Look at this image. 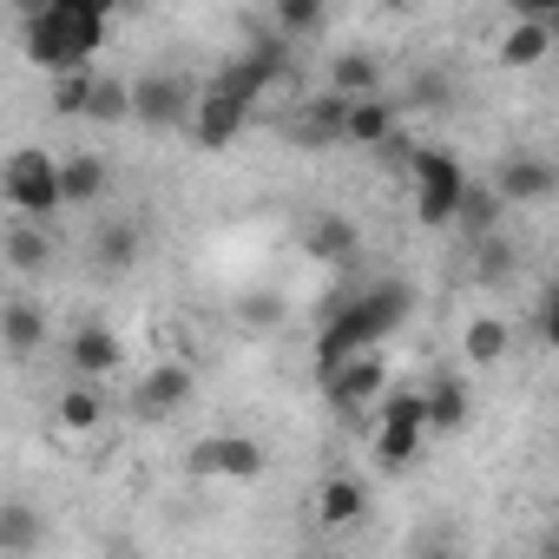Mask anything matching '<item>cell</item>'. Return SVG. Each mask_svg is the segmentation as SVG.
<instances>
[{
  "label": "cell",
  "mask_w": 559,
  "mask_h": 559,
  "mask_svg": "<svg viewBox=\"0 0 559 559\" xmlns=\"http://www.w3.org/2000/svg\"><path fill=\"white\" fill-rule=\"evenodd\" d=\"M60 421H67L73 435H93V428L106 421V402H99V395L80 382V389H67V395H60Z\"/></svg>",
  "instance_id": "obj_31"
},
{
  "label": "cell",
  "mask_w": 559,
  "mask_h": 559,
  "mask_svg": "<svg viewBox=\"0 0 559 559\" xmlns=\"http://www.w3.org/2000/svg\"><path fill=\"white\" fill-rule=\"evenodd\" d=\"M343 112H349V99H336V93L304 99V112H297V139H304V145H343Z\"/></svg>",
  "instance_id": "obj_25"
},
{
  "label": "cell",
  "mask_w": 559,
  "mask_h": 559,
  "mask_svg": "<svg viewBox=\"0 0 559 559\" xmlns=\"http://www.w3.org/2000/svg\"><path fill=\"white\" fill-rule=\"evenodd\" d=\"M119 362H126V349H119V336H112L106 323H80V330H73V343H67V369H73L80 382L112 376Z\"/></svg>",
  "instance_id": "obj_16"
},
{
  "label": "cell",
  "mask_w": 559,
  "mask_h": 559,
  "mask_svg": "<svg viewBox=\"0 0 559 559\" xmlns=\"http://www.w3.org/2000/svg\"><path fill=\"white\" fill-rule=\"evenodd\" d=\"M40 539H47L40 507H27V500H8V507H0V552H34Z\"/></svg>",
  "instance_id": "obj_26"
},
{
  "label": "cell",
  "mask_w": 559,
  "mask_h": 559,
  "mask_svg": "<svg viewBox=\"0 0 559 559\" xmlns=\"http://www.w3.org/2000/svg\"><path fill=\"white\" fill-rule=\"evenodd\" d=\"M330 93H336V99H382V60H376L369 47L336 53V60H330Z\"/></svg>",
  "instance_id": "obj_18"
},
{
  "label": "cell",
  "mask_w": 559,
  "mask_h": 559,
  "mask_svg": "<svg viewBox=\"0 0 559 559\" xmlns=\"http://www.w3.org/2000/svg\"><path fill=\"white\" fill-rule=\"evenodd\" d=\"M389 389V362L369 349V356H349V362H336L330 376H323V395H330V408L343 415V421H356L362 415V402H376Z\"/></svg>",
  "instance_id": "obj_10"
},
{
  "label": "cell",
  "mask_w": 559,
  "mask_h": 559,
  "mask_svg": "<svg viewBox=\"0 0 559 559\" xmlns=\"http://www.w3.org/2000/svg\"><path fill=\"white\" fill-rule=\"evenodd\" d=\"M402 106H415V112H448V106H454V73H415L408 93H402Z\"/></svg>",
  "instance_id": "obj_30"
},
{
  "label": "cell",
  "mask_w": 559,
  "mask_h": 559,
  "mask_svg": "<svg viewBox=\"0 0 559 559\" xmlns=\"http://www.w3.org/2000/svg\"><path fill=\"white\" fill-rule=\"evenodd\" d=\"M304 250H310L317 263H356V257H362V230H356L349 211H317V217L304 224Z\"/></svg>",
  "instance_id": "obj_13"
},
{
  "label": "cell",
  "mask_w": 559,
  "mask_h": 559,
  "mask_svg": "<svg viewBox=\"0 0 559 559\" xmlns=\"http://www.w3.org/2000/svg\"><path fill=\"white\" fill-rule=\"evenodd\" d=\"M191 106H198V80H185V73H139L132 80V119L152 132L191 126Z\"/></svg>",
  "instance_id": "obj_6"
},
{
  "label": "cell",
  "mask_w": 559,
  "mask_h": 559,
  "mask_svg": "<svg viewBox=\"0 0 559 559\" xmlns=\"http://www.w3.org/2000/svg\"><path fill=\"white\" fill-rule=\"evenodd\" d=\"M362 513H369V487L356 474H323V487H317V526L323 533H349V526H362Z\"/></svg>",
  "instance_id": "obj_14"
},
{
  "label": "cell",
  "mask_w": 559,
  "mask_h": 559,
  "mask_svg": "<svg viewBox=\"0 0 559 559\" xmlns=\"http://www.w3.org/2000/svg\"><path fill=\"white\" fill-rule=\"evenodd\" d=\"M106 21H112L106 0H47V8H34L21 21V47H27L34 67L67 80V73L93 67V53L106 47Z\"/></svg>",
  "instance_id": "obj_1"
},
{
  "label": "cell",
  "mask_w": 559,
  "mask_h": 559,
  "mask_svg": "<svg viewBox=\"0 0 559 559\" xmlns=\"http://www.w3.org/2000/svg\"><path fill=\"white\" fill-rule=\"evenodd\" d=\"M310 559H336V552H310Z\"/></svg>",
  "instance_id": "obj_36"
},
{
  "label": "cell",
  "mask_w": 559,
  "mask_h": 559,
  "mask_svg": "<svg viewBox=\"0 0 559 559\" xmlns=\"http://www.w3.org/2000/svg\"><path fill=\"white\" fill-rule=\"evenodd\" d=\"M185 467H191L198 480H263L270 454H263V441H250V435H211V441L191 448Z\"/></svg>",
  "instance_id": "obj_8"
},
{
  "label": "cell",
  "mask_w": 559,
  "mask_h": 559,
  "mask_svg": "<svg viewBox=\"0 0 559 559\" xmlns=\"http://www.w3.org/2000/svg\"><path fill=\"white\" fill-rule=\"evenodd\" d=\"M86 93H93V67L53 80V112H60V119H86Z\"/></svg>",
  "instance_id": "obj_33"
},
{
  "label": "cell",
  "mask_w": 559,
  "mask_h": 559,
  "mask_svg": "<svg viewBox=\"0 0 559 559\" xmlns=\"http://www.w3.org/2000/svg\"><path fill=\"white\" fill-rule=\"evenodd\" d=\"M408 559H467V552L454 546V533H421V539L408 546Z\"/></svg>",
  "instance_id": "obj_34"
},
{
  "label": "cell",
  "mask_w": 559,
  "mask_h": 559,
  "mask_svg": "<svg viewBox=\"0 0 559 559\" xmlns=\"http://www.w3.org/2000/svg\"><path fill=\"white\" fill-rule=\"evenodd\" d=\"M0 257H8V270H21V276H40L47 263H53V237H47V224H8V237H0Z\"/></svg>",
  "instance_id": "obj_20"
},
{
  "label": "cell",
  "mask_w": 559,
  "mask_h": 559,
  "mask_svg": "<svg viewBox=\"0 0 559 559\" xmlns=\"http://www.w3.org/2000/svg\"><path fill=\"white\" fill-rule=\"evenodd\" d=\"M513 263H520V243H513L507 230H493V237L474 243V276H480V284H507Z\"/></svg>",
  "instance_id": "obj_29"
},
{
  "label": "cell",
  "mask_w": 559,
  "mask_h": 559,
  "mask_svg": "<svg viewBox=\"0 0 559 559\" xmlns=\"http://www.w3.org/2000/svg\"><path fill=\"white\" fill-rule=\"evenodd\" d=\"M500 211H507V204H500L487 185H474V178H467V191H461V204H454V217H448V224H454L467 243H480V237H493V230H500Z\"/></svg>",
  "instance_id": "obj_23"
},
{
  "label": "cell",
  "mask_w": 559,
  "mask_h": 559,
  "mask_svg": "<svg viewBox=\"0 0 559 559\" xmlns=\"http://www.w3.org/2000/svg\"><path fill=\"white\" fill-rule=\"evenodd\" d=\"M243 126H250V106H243L224 80H204V86H198V106H191V139H198L204 152H224Z\"/></svg>",
  "instance_id": "obj_9"
},
{
  "label": "cell",
  "mask_w": 559,
  "mask_h": 559,
  "mask_svg": "<svg viewBox=\"0 0 559 559\" xmlns=\"http://www.w3.org/2000/svg\"><path fill=\"white\" fill-rule=\"evenodd\" d=\"M507 349H513V323L507 317H474L467 336H461L467 369H493V362H507Z\"/></svg>",
  "instance_id": "obj_24"
},
{
  "label": "cell",
  "mask_w": 559,
  "mask_h": 559,
  "mask_svg": "<svg viewBox=\"0 0 559 559\" xmlns=\"http://www.w3.org/2000/svg\"><path fill=\"white\" fill-rule=\"evenodd\" d=\"M191 395H198L191 362H152V369L139 376V389H132V421L158 428V421H171L178 408H191Z\"/></svg>",
  "instance_id": "obj_7"
},
{
  "label": "cell",
  "mask_w": 559,
  "mask_h": 559,
  "mask_svg": "<svg viewBox=\"0 0 559 559\" xmlns=\"http://www.w3.org/2000/svg\"><path fill=\"white\" fill-rule=\"evenodd\" d=\"M546 53H552V21H513L507 40H500V67H507V73H526V67H539Z\"/></svg>",
  "instance_id": "obj_22"
},
{
  "label": "cell",
  "mask_w": 559,
  "mask_h": 559,
  "mask_svg": "<svg viewBox=\"0 0 559 559\" xmlns=\"http://www.w3.org/2000/svg\"><path fill=\"white\" fill-rule=\"evenodd\" d=\"M323 27V8L317 0H276V40H297V34H317Z\"/></svg>",
  "instance_id": "obj_32"
},
{
  "label": "cell",
  "mask_w": 559,
  "mask_h": 559,
  "mask_svg": "<svg viewBox=\"0 0 559 559\" xmlns=\"http://www.w3.org/2000/svg\"><path fill=\"white\" fill-rule=\"evenodd\" d=\"M284 317H290L284 290H243V297H237V323H243L250 336H270V330H284Z\"/></svg>",
  "instance_id": "obj_28"
},
{
  "label": "cell",
  "mask_w": 559,
  "mask_h": 559,
  "mask_svg": "<svg viewBox=\"0 0 559 559\" xmlns=\"http://www.w3.org/2000/svg\"><path fill=\"white\" fill-rule=\"evenodd\" d=\"M533 330H539V343H559V297H552V290H539V304H533Z\"/></svg>",
  "instance_id": "obj_35"
},
{
  "label": "cell",
  "mask_w": 559,
  "mask_h": 559,
  "mask_svg": "<svg viewBox=\"0 0 559 559\" xmlns=\"http://www.w3.org/2000/svg\"><path fill=\"white\" fill-rule=\"evenodd\" d=\"M106 198V158L93 152H67L60 158V211H86Z\"/></svg>",
  "instance_id": "obj_17"
},
{
  "label": "cell",
  "mask_w": 559,
  "mask_h": 559,
  "mask_svg": "<svg viewBox=\"0 0 559 559\" xmlns=\"http://www.w3.org/2000/svg\"><path fill=\"white\" fill-rule=\"evenodd\" d=\"M139 250H145V224L139 217H106L93 230V270L99 276H126L139 263Z\"/></svg>",
  "instance_id": "obj_15"
},
{
  "label": "cell",
  "mask_w": 559,
  "mask_h": 559,
  "mask_svg": "<svg viewBox=\"0 0 559 559\" xmlns=\"http://www.w3.org/2000/svg\"><path fill=\"white\" fill-rule=\"evenodd\" d=\"M0 198L14 204L21 224H47V217H60V158L40 152V145L8 152V165H0Z\"/></svg>",
  "instance_id": "obj_3"
},
{
  "label": "cell",
  "mask_w": 559,
  "mask_h": 559,
  "mask_svg": "<svg viewBox=\"0 0 559 559\" xmlns=\"http://www.w3.org/2000/svg\"><path fill=\"white\" fill-rule=\"evenodd\" d=\"M408 310H415V290H408V284H395V276L349 290V304H336V310L323 317V336H317V376H330V369H336V362H349V356H369L382 336H395V330H402V317H408Z\"/></svg>",
  "instance_id": "obj_2"
},
{
  "label": "cell",
  "mask_w": 559,
  "mask_h": 559,
  "mask_svg": "<svg viewBox=\"0 0 559 559\" xmlns=\"http://www.w3.org/2000/svg\"><path fill=\"white\" fill-rule=\"evenodd\" d=\"M467 415H474L467 382H461L454 369H441V376L421 389V435H461V428H467Z\"/></svg>",
  "instance_id": "obj_12"
},
{
  "label": "cell",
  "mask_w": 559,
  "mask_h": 559,
  "mask_svg": "<svg viewBox=\"0 0 559 559\" xmlns=\"http://www.w3.org/2000/svg\"><path fill=\"white\" fill-rule=\"evenodd\" d=\"M408 178H415V217H421L428 230H441V224L454 217L461 191H467V165H461L448 145H415V152H408Z\"/></svg>",
  "instance_id": "obj_4"
},
{
  "label": "cell",
  "mask_w": 559,
  "mask_h": 559,
  "mask_svg": "<svg viewBox=\"0 0 559 559\" xmlns=\"http://www.w3.org/2000/svg\"><path fill=\"white\" fill-rule=\"evenodd\" d=\"M0 343H8L14 356H34V349L47 343V310H40V304H27V297L0 304Z\"/></svg>",
  "instance_id": "obj_21"
},
{
  "label": "cell",
  "mask_w": 559,
  "mask_h": 559,
  "mask_svg": "<svg viewBox=\"0 0 559 559\" xmlns=\"http://www.w3.org/2000/svg\"><path fill=\"white\" fill-rule=\"evenodd\" d=\"M389 139H395V106H389V99H349V112H343V145L382 152Z\"/></svg>",
  "instance_id": "obj_19"
},
{
  "label": "cell",
  "mask_w": 559,
  "mask_h": 559,
  "mask_svg": "<svg viewBox=\"0 0 559 559\" xmlns=\"http://www.w3.org/2000/svg\"><path fill=\"white\" fill-rule=\"evenodd\" d=\"M487 191H493L500 204H546V198L559 191V171H552V158H539V152H507Z\"/></svg>",
  "instance_id": "obj_11"
},
{
  "label": "cell",
  "mask_w": 559,
  "mask_h": 559,
  "mask_svg": "<svg viewBox=\"0 0 559 559\" xmlns=\"http://www.w3.org/2000/svg\"><path fill=\"white\" fill-rule=\"evenodd\" d=\"M86 119H93V126H126V119H132V80L93 73V93H86Z\"/></svg>",
  "instance_id": "obj_27"
},
{
  "label": "cell",
  "mask_w": 559,
  "mask_h": 559,
  "mask_svg": "<svg viewBox=\"0 0 559 559\" xmlns=\"http://www.w3.org/2000/svg\"><path fill=\"white\" fill-rule=\"evenodd\" d=\"M119 559H132V552H119Z\"/></svg>",
  "instance_id": "obj_37"
},
{
  "label": "cell",
  "mask_w": 559,
  "mask_h": 559,
  "mask_svg": "<svg viewBox=\"0 0 559 559\" xmlns=\"http://www.w3.org/2000/svg\"><path fill=\"white\" fill-rule=\"evenodd\" d=\"M421 454V389H382V421H376V467L402 474Z\"/></svg>",
  "instance_id": "obj_5"
}]
</instances>
